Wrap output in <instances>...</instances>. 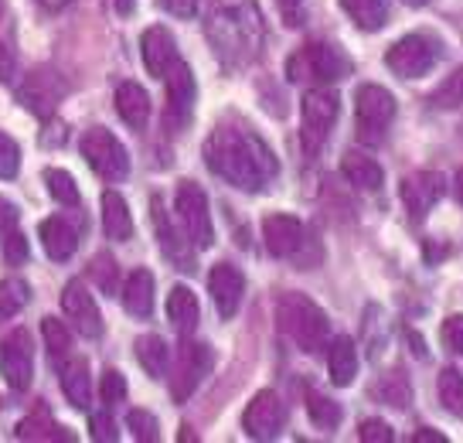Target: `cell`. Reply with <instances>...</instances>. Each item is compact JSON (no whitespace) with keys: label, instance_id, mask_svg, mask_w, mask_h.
Instances as JSON below:
<instances>
[{"label":"cell","instance_id":"6da1fadb","mask_svg":"<svg viewBox=\"0 0 463 443\" xmlns=\"http://www.w3.org/2000/svg\"><path fill=\"white\" fill-rule=\"evenodd\" d=\"M204 160L212 174L239 191H262L266 181L276 178V158L252 130H215L204 143Z\"/></svg>","mask_w":463,"mask_h":443},{"label":"cell","instance_id":"7a4b0ae2","mask_svg":"<svg viewBox=\"0 0 463 443\" xmlns=\"http://www.w3.org/2000/svg\"><path fill=\"white\" fill-rule=\"evenodd\" d=\"M276 321L283 334L293 338V344H300L304 352H317L327 342V328H331L327 314L304 294H283L276 303Z\"/></svg>","mask_w":463,"mask_h":443},{"label":"cell","instance_id":"3957f363","mask_svg":"<svg viewBox=\"0 0 463 443\" xmlns=\"http://www.w3.org/2000/svg\"><path fill=\"white\" fill-rule=\"evenodd\" d=\"M287 72L293 82H324L327 86V82H337V79H345L347 72H351V58L337 44L314 42L289 58Z\"/></svg>","mask_w":463,"mask_h":443},{"label":"cell","instance_id":"277c9868","mask_svg":"<svg viewBox=\"0 0 463 443\" xmlns=\"http://www.w3.org/2000/svg\"><path fill=\"white\" fill-rule=\"evenodd\" d=\"M395 120V96L382 86H362L354 96V130L362 143H382Z\"/></svg>","mask_w":463,"mask_h":443},{"label":"cell","instance_id":"5b68a950","mask_svg":"<svg viewBox=\"0 0 463 443\" xmlns=\"http://www.w3.org/2000/svg\"><path fill=\"white\" fill-rule=\"evenodd\" d=\"M82 158L106 181H123L130 174V154L106 127H92L82 137Z\"/></svg>","mask_w":463,"mask_h":443},{"label":"cell","instance_id":"8992f818","mask_svg":"<svg viewBox=\"0 0 463 443\" xmlns=\"http://www.w3.org/2000/svg\"><path fill=\"white\" fill-rule=\"evenodd\" d=\"M174 208H177V218L184 226L188 243L198 246V249H212L215 226H212V212H208V198H204L202 188L194 185V181H181L177 195H174Z\"/></svg>","mask_w":463,"mask_h":443},{"label":"cell","instance_id":"52a82bcc","mask_svg":"<svg viewBox=\"0 0 463 443\" xmlns=\"http://www.w3.org/2000/svg\"><path fill=\"white\" fill-rule=\"evenodd\" d=\"M436 62V44L426 34H405L389 48L385 65L389 72H395L399 79H422L426 72L433 69Z\"/></svg>","mask_w":463,"mask_h":443},{"label":"cell","instance_id":"ba28073f","mask_svg":"<svg viewBox=\"0 0 463 443\" xmlns=\"http://www.w3.org/2000/svg\"><path fill=\"white\" fill-rule=\"evenodd\" d=\"M242 427L252 440H273V437H279V429L287 427V406L273 389H262L246 406Z\"/></svg>","mask_w":463,"mask_h":443},{"label":"cell","instance_id":"9c48e42d","mask_svg":"<svg viewBox=\"0 0 463 443\" xmlns=\"http://www.w3.org/2000/svg\"><path fill=\"white\" fill-rule=\"evenodd\" d=\"M0 372L7 379V386L24 392L34 379V348H31L28 331H14L11 338L0 342Z\"/></svg>","mask_w":463,"mask_h":443},{"label":"cell","instance_id":"30bf717a","mask_svg":"<svg viewBox=\"0 0 463 443\" xmlns=\"http://www.w3.org/2000/svg\"><path fill=\"white\" fill-rule=\"evenodd\" d=\"M341 113V100L334 89H310L304 96V123H307V147L314 150L327 133H331L334 120Z\"/></svg>","mask_w":463,"mask_h":443},{"label":"cell","instance_id":"8fae6325","mask_svg":"<svg viewBox=\"0 0 463 443\" xmlns=\"http://www.w3.org/2000/svg\"><path fill=\"white\" fill-rule=\"evenodd\" d=\"M61 311L69 314V321H72L82 338H99L102 334V314L82 280L65 284V290H61Z\"/></svg>","mask_w":463,"mask_h":443},{"label":"cell","instance_id":"7c38bea8","mask_svg":"<svg viewBox=\"0 0 463 443\" xmlns=\"http://www.w3.org/2000/svg\"><path fill=\"white\" fill-rule=\"evenodd\" d=\"M164 79H167V120H171V127H184L194 113V92H198L194 89V72L177 58Z\"/></svg>","mask_w":463,"mask_h":443},{"label":"cell","instance_id":"4fadbf2b","mask_svg":"<svg viewBox=\"0 0 463 443\" xmlns=\"http://www.w3.org/2000/svg\"><path fill=\"white\" fill-rule=\"evenodd\" d=\"M208 294H212L222 321H232V317L239 314V303H242V294H246V280H242L239 266L218 263L215 270L208 273Z\"/></svg>","mask_w":463,"mask_h":443},{"label":"cell","instance_id":"5bb4252c","mask_svg":"<svg viewBox=\"0 0 463 443\" xmlns=\"http://www.w3.org/2000/svg\"><path fill=\"white\" fill-rule=\"evenodd\" d=\"M212 348L208 344H184V352H181V361H177V375H174V402H184L194 392V389L202 386V379L212 372Z\"/></svg>","mask_w":463,"mask_h":443},{"label":"cell","instance_id":"9a60e30c","mask_svg":"<svg viewBox=\"0 0 463 443\" xmlns=\"http://www.w3.org/2000/svg\"><path fill=\"white\" fill-rule=\"evenodd\" d=\"M443 191H447V185H443V174H436V171L409 174V178H402L405 212L420 222V218H426V215H430V208H433L436 201L443 198Z\"/></svg>","mask_w":463,"mask_h":443},{"label":"cell","instance_id":"2e32d148","mask_svg":"<svg viewBox=\"0 0 463 443\" xmlns=\"http://www.w3.org/2000/svg\"><path fill=\"white\" fill-rule=\"evenodd\" d=\"M17 96H21V102L28 106L31 113L48 116V113H55V106L61 102V96H65V82L58 79L55 72L38 69L24 79V86L17 89Z\"/></svg>","mask_w":463,"mask_h":443},{"label":"cell","instance_id":"e0dca14e","mask_svg":"<svg viewBox=\"0 0 463 443\" xmlns=\"http://www.w3.org/2000/svg\"><path fill=\"white\" fill-rule=\"evenodd\" d=\"M262 239L276 259H289L304 246V222L293 215H266L262 218Z\"/></svg>","mask_w":463,"mask_h":443},{"label":"cell","instance_id":"ac0fdd59","mask_svg":"<svg viewBox=\"0 0 463 443\" xmlns=\"http://www.w3.org/2000/svg\"><path fill=\"white\" fill-rule=\"evenodd\" d=\"M140 52H144V65L154 79H164L167 69L177 62V44H174V34L167 28H160V24H154V28L144 31V38H140Z\"/></svg>","mask_w":463,"mask_h":443},{"label":"cell","instance_id":"d6986e66","mask_svg":"<svg viewBox=\"0 0 463 443\" xmlns=\"http://www.w3.org/2000/svg\"><path fill=\"white\" fill-rule=\"evenodd\" d=\"M42 246L44 253L55 259V263H65V259H72V253L79 249V232L65 222V218H44L42 222Z\"/></svg>","mask_w":463,"mask_h":443},{"label":"cell","instance_id":"ffe728a7","mask_svg":"<svg viewBox=\"0 0 463 443\" xmlns=\"http://www.w3.org/2000/svg\"><path fill=\"white\" fill-rule=\"evenodd\" d=\"M123 307L130 317H150L154 314V273L133 270L123 284Z\"/></svg>","mask_w":463,"mask_h":443},{"label":"cell","instance_id":"44dd1931","mask_svg":"<svg viewBox=\"0 0 463 443\" xmlns=\"http://www.w3.org/2000/svg\"><path fill=\"white\" fill-rule=\"evenodd\" d=\"M167 317H171V324L177 328V334H184V338L194 334V328H198L202 307H198V297L184 284H177L171 290V297H167Z\"/></svg>","mask_w":463,"mask_h":443},{"label":"cell","instance_id":"7402d4cb","mask_svg":"<svg viewBox=\"0 0 463 443\" xmlns=\"http://www.w3.org/2000/svg\"><path fill=\"white\" fill-rule=\"evenodd\" d=\"M116 113L123 116V123L133 130H144L150 120V96L137 82H123L116 89Z\"/></svg>","mask_w":463,"mask_h":443},{"label":"cell","instance_id":"603a6c76","mask_svg":"<svg viewBox=\"0 0 463 443\" xmlns=\"http://www.w3.org/2000/svg\"><path fill=\"white\" fill-rule=\"evenodd\" d=\"M341 174H345L358 191H378L382 181H385L382 164H378L375 158H368V154H354V150L341 158Z\"/></svg>","mask_w":463,"mask_h":443},{"label":"cell","instance_id":"cb8c5ba5","mask_svg":"<svg viewBox=\"0 0 463 443\" xmlns=\"http://www.w3.org/2000/svg\"><path fill=\"white\" fill-rule=\"evenodd\" d=\"M102 229H106V236H109L113 243H127L133 236L130 205L123 201V195H116V191H106V195H102Z\"/></svg>","mask_w":463,"mask_h":443},{"label":"cell","instance_id":"d4e9b609","mask_svg":"<svg viewBox=\"0 0 463 443\" xmlns=\"http://www.w3.org/2000/svg\"><path fill=\"white\" fill-rule=\"evenodd\" d=\"M327 365H331V382L334 386H351L358 375V348L347 334H337L327 352Z\"/></svg>","mask_w":463,"mask_h":443},{"label":"cell","instance_id":"484cf974","mask_svg":"<svg viewBox=\"0 0 463 443\" xmlns=\"http://www.w3.org/2000/svg\"><path fill=\"white\" fill-rule=\"evenodd\" d=\"M61 392L69 396L75 409H89V402H92V379H89V365L82 358H75V361H69L61 369Z\"/></svg>","mask_w":463,"mask_h":443},{"label":"cell","instance_id":"4316f807","mask_svg":"<svg viewBox=\"0 0 463 443\" xmlns=\"http://www.w3.org/2000/svg\"><path fill=\"white\" fill-rule=\"evenodd\" d=\"M345 14L354 21V28L378 31L389 24V4L385 0H341Z\"/></svg>","mask_w":463,"mask_h":443},{"label":"cell","instance_id":"83f0119b","mask_svg":"<svg viewBox=\"0 0 463 443\" xmlns=\"http://www.w3.org/2000/svg\"><path fill=\"white\" fill-rule=\"evenodd\" d=\"M137 361L144 365V372L150 379H164V372H167V344H164V338H157V334L137 338Z\"/></svg>","mask_w":463,"mask_h":443},{"label":"cell","instance_id":"f1b7e54d","mask_svg":"<svg viewBox=\"0 0 463 443\" xmlns=\"http://www.w3.org/2000/svg\"><path fill=\"white\" fill-rule=\"evenodd\" d=\"M28 301H31V290L24 280H0V321L17 317Z\"/></svg>","mask_w":463,"mask_h":443},{"label":"cell","instance_id":"f546056e","mask_svg":"<svg viewBox=\"0 0 463 443\" xmlns=\"http://www.w3.org/2000/svg\"><path fill=\"white\" fill-rule=\"evenodd\" d=\"M61 427H55L52 419H48V413L44 409H38L34 416H28L21 427H17V437L21 440H72V433H58Z\"/></svg>","mask_w":463,"mask_h":443},{"label":"cell","instance_id":"4dcf8cb0","mask_svg":"<svg viewBox=\"0 0 463 443\" xmlns=\"http://www.w3.org/2000/svg\"><path fill=\"white\" fill-rule=\"evenodd\" d=\"M44 185H48V191H52V198H55L58 205H69V208L79 205V185H75V178L69 171L48 168V171H44Z\"/></svg>","mask_w":463,"mask_h":443},{"label":"cell","instance_id":"1f68e13d","mask_svg":"<svg viewBox=\"0 0 463 443\" xmlns=\"http://www.w3.org/2000/svg\"><path fill=\"white\" fill-rule=\"evenodd\" d=\"M439 400L457 419H463V375L457 369H447L439 375Z\"/></svg>","mask_w":463,"mask_h":443},{"label":"cell","instance_id":"d6a6232c","mask_svg":"<svg viewBox=\"0 0 463 443\" xmlns=\"http://www.w3.org/2000/svg\"><path fill=\"white\" fill-rule=\"evenodd\" d=\"M307 413H310V419L324 429H334L341 423V406L334 400H327V396H320V392H310V396H307Z\"/></svg>","mask_w":463,"mask_h":443},{"label":"cell","instance_id":"836d02e7","mask_svg":"<svg viewBox=\"0 0 463 443\" xmlns=\"http://www.w3.org/2000/svg\"><path fill=\"white\" fill-rule=\"evenodd\" d=\"M42 338L52 358L69 355V348H72V334H69V328H65L61 321H55V317H44L42 321Z\"/></svg>","mask_w":463,"mask_h":443},{"label":"cell","instance_id":"e575fe53","mask_svg":"<svg viewBox=\"0 0 463 443\" xmlns=\"http://www.w3.org/2000/svg\"><path fill=\"white\" fill-rule=\"evenodd\" d=\"M430 102L439 106V110H457V106H463V69L453 72L443 86H436V92L430 96Z\"/></svg>","mask_w":463,"mask_h":443},{"label":"cell","instance_id":"d590c367","mask_svg":"<svg viewBox=\"0 0 463 443\" xmlns=\"http://www.w3.org/2000/svg\"><path fill=\"white\" fill-rule=\"evenodd\" d=\"M89 273H92V280L99 286L102 294H116V284H119V270H116V259L99 253V256L89 263Z\"/></svg>","mask_w":463,"mask_h":443},{"label":"cell","instance_id":"8d00e7d4","mask_svg":"<svg viewBox=\"0 0 463 443\" xmlns=\"http://www.w3.org/2000/svg\"><path fill=\"white\" fill-rule=\"evenodd\" d=\"M127 427H130L133 440H140V443H154L160 437L157 416H150L146 409H133V413L127 416Z\"/></svg>","mask_w":463,"mask_h":443},{"label":"cell","instance_id":"74e56055","mask_svg":"<svg viewBox=\"0 0 463 443\" xmlns=\"http://www.w3.org/2000/svg\"><path fill=\"white\" fill-rule=\"evenodd\" d=\"M378 392H382V396H385V402H389V406H395V409L412 400V386H409V379H405L402 372H392L389 379L378 386Z\"/></svg>","mask_w":463,"mask_h":443},{"label":"cell","instance_id":"f35d334b","mask_svg":"<svg viewBox=\"0 0 463 443\" xmlns=\"http://www.w3.org/2000/svg\"><path fill=\"white\" fill-rule=\"evenodd\" d=\"M21 171V147L7 133H0V178L11 181Z\"/></svg>","mask_w":463,"mask_h":443},{"label":"cell","instance_id":"ab89813d","mask_svg":"<svg viewBox=\"0 0 463 443\" xmlns=\"http://www.w3.org/2000/svg\"><path fill=\"white\" fill-rule=\"evenodd\" d=\"M99 396H102V402H109V406L123 402V400H127V379L116 372V369H106V372H102Z\"/></svg>","mask_w":463,"mask_h":443},{"label":"cell","instance_id":"60d3db41","mask_svg":"<svg viewBox=\"0 0 463 443\" xmlns=\"http://www.w3.org/2000/svg\"><path fill=\"white\" fill-rule=\"evenodd\" d=\"M0 243H4V259H7L11 266H21V263L28 259V239H24L21 232L11 229L4 239H0Z\"/></svg>","mask_w":463,"mask_h":443},{"label":"cell","instance_id":"b9f144b4","mask_svg":"<svg viewBox=\"0 0 463 443\" xmlns=\"http://www.w3.org/2000/svg\"><path fill=\"white\" fill-rule=\"evenodd\" d=\"M358 440L362 443H392L395 440V433H392L389 423H382V419H364L362 429H358Z\"/></svg>","mask_w":463,"mask_h":443},{"label":"cell","instance_id":"7bdbcfd3","mask_svg":"<svg viewBox=\"0 0 463 443\" xmlns=\"http://www.w3.org/2000/svg\"><path fill=\"white\" fill-rule=\"evenodd\" d=\"M439 338L447 344L449 352H463V314H453L443 321V328H439Z\"/></svg>","mask_w":463,"mask_h":443},{"label":"cell","instance_id":"ee69618b","mask_svg":"<svg viewBox=\"0 0 463 443\" xmlns=\"http://www.w3.org/2000/svg\"><path fill=\"white\" fill-rule=\"evenodd\" d=\"M119 433H116V423L109 419V413H96L92 416V440L99 443H113Z\"/></svg>","mask_w":463,"mask_h":443},{"label":"cell","instance_id":"f6af8a7d","mask_svg":"<svg viewBox=\"0 0 463 443\" xmlns=\"http://www.w3.org/2000/svg\"><path fill=\"white\" fill-rule=\"evenodd\" d=\"M157 7L174 17H191L198 11V0H157Z\"/></svg>","mask_w":463,"mask_h":443},{"label":"cell","instance_id":"bcb514c9","mask_svg":"<svg viewBox=\"0 0 463 443\" xmlns=\"http://www.w3.org/2000/svg\"><path fill=\"white\" fill-rule=\"evenodd\" d=\"M17 226V208L7 198H0V239Z\"/></svg>","mask_w":463,"mask_h":443},{"label":"cell","instance_id":"7dc6e473","mask_svg":"<svg viewBox=\"0 0 463 443\" xmlns=\"http://www.w3.org/2000/svg\"><path fill=\"white\" fill-rule=\"evenodd\" d=\"M14 79V55L7 44H0V82H11Z\"/></svg>","mask_w":463,"mask_h":443},{"label":"cell","instance_id":"c3c4849f","mask_svg":"<svg viewBox=\"0 0 463 443\" xmlns=\"http://www.w3.org/2000/svg\"><path fill=\"white\" fill-rule=\"evenodd\" d=\"M412 440L416 443H447V437H443V433H436V429H420Z\"/></svg>","mask_w":463,"mask_h":443},{"label":"cell","instance_id":"681fc988","mask_svg":"<svg viewBox=\"0 0 463 443\" xmlns=\"http://www.w3.org/2000/svg\"><path fill=\"white\" fill-rule=\"evenodd\" d=\"M133 7H137V0H116V11H119L123 17H130Z\"/></svg>","mask_w":463,"mask_h":443},{"label":"cell","instance_id":"f907efd6","mask_svg":"<svg viewBox=\"0 0 463 443\" xmlns=\"http://www.w3.org/2000/svg\"><path fill=\"white\" fill-rule=\"evenodd\" d=\"M457 198H460V205H463V171L457 174Z\"/></svg>","mask_w":463,"mask_h":443},{"label":"cell","instance_id":"816d5d0a","mask_svg":"<svg viewBox=\"0 0 463 443\" xmlns=\"http://www.w3.org/2000/svg\"><path fill=\"white\" fill-rule=\"evenodd\" d=\"M409 7H422V4H430V0H405Z\"/></svg>","mask_w":463,"mask_h":443},{"label":"cell","instance_id":"f5cc1de1","mask_svg":"<svg viewBox=\"0 0 463 443\" xmlns=\"http://www.w3.org/2000/svg\"><path fill=\"white\" fill-rule=\"evenodd\" d=\"M279 4H287V7H293V4H300V0H279Z\"/></svg>","mask_w":463,"mask_h":443}]
</instances>
